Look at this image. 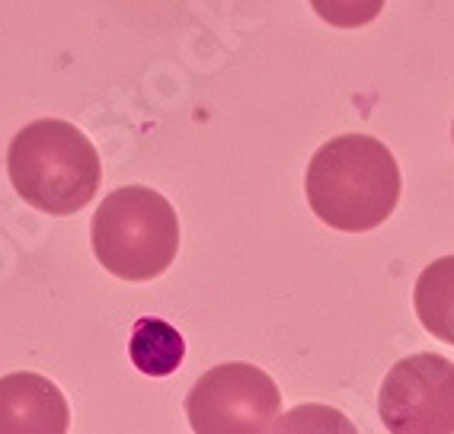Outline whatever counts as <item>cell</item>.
<instances>
[{
  "label": "cell",
  "mask_w": 454,
  "mask_h": 434,
  "mask_svg": "<svg viewBox=\"0 0 454 434\" xmlns=\"http://www.w3.org/2000/svg\"><path fill=\"white\" fill-rule=\"evenodd\" d=\"M451 137H454V125H451Z\"/></svg>",
  "instance_id": "30bf717a"
},
{
  "label": "cell",
  "mask_w": 454,
  "mask_h": 434,
  "mask_svg": "<svg viewBox=\"0 0 454 434\" xmlns=\"http://www.w3.org/2000/svg\"><path fill=\"white\" fill-rule=\"evenodd\" d=\"M93 256L119 282H154L179 252L176 208L147 185L109 192L90 221Z\"/></svg>",
  "instance_id": "3957f363"
},
{
  "label": "cell",
  "mask_w": 454,
  "mask_h": 434,
  "mask_svg": "<svg viewBox=\"0 0 454 434\" xmlns=\"http://www.w3.org/2000/svg\"><path fill=\"white\" fill-rule=\"evenodd\" d=\"M7 173L13 192L51 217L83 211L103 182L93 141L65 119H39L20 128L10 141Z\"/></svg>",
  "instance_id": "7a4b0ae2"
},
{
  "label": "cell",
  "mask_w": 454,
  "mask_h": 434,
  "mask_svg": "<svg viewBox=\"0 0 454 434\" xmlns=\"http://www.w3.org/2000/svg\"><path fill=\"white\" fill-rule=\"evenodd\" d=\"M400 167L372 135H340L310 157L304 192L330 230L365 234L381 227L400 201Z\"/></svg>",
  "instance_id": "6da1fadb"
},
{
  "label": "cell",
  "mask_w": 454,
  "mask_h": 434,
  "mask_svg": "<svg viewBox=\"0 0 454 434\" xmlns=\"http://www.w3.org/2000/svg\"><path fill=\"white\" fill-rule=\"evenodd\" d=\"M413 306L422 329L438 342L454 345V256H442L422 268L413 291Z\"/></svg>",
  "instance_id": "ba28073f"
},
{
  "label": "cell",
  "mask_w": 454,
  "mask_h": 434,
  "mask_svg": "<svg viewBox=\"0 0 454 434\" xmlns=\"http://www.w3.org/2000/svg\"><path fill=\"white\" fill-rule=\"evenodd\" d=\"M378 415L394 434H451L454 364L435 352L397 361L378 393Z\"/></svg>",
  "instance_id": "5b68a950"
},
{
  "label": "cell",
  "mask_w": 454,
  "mask_h": 434,
  "mask_svg": "<svg viewBox=\"0 0 454 434\" xmlns=\"http://www.w3.org/2000/svg\"><path fill=\"white\" fill-rule=\"evenodd\" d=\"M71 409L55 380L17 370L0 377V434H65Z\"/></svg>",
  "instance_id": "8992f818"
},
{
  "label": "cell",
  "mask_w": 454,
  "mask_h": 434,
  "mask_svg": "<svg viewBox=\"0 0 454 434\" xmlns=\"http://www.w3.org/2000/svg\"><path fill=\"white\" fill-rule=\"evenodd\" d=\"M282 393L266 370L244 361L218 364L195 380L186 415L195 434H256L276 425Z\"/></svg>",
  "instance_id": "277c9868"
},
{
  "label": "cell",
  "mask_w": 454,
  "mask_h": 434,
  "mask_svg": "<svg viewBox=\"0 0 454 434\" xmlns=\"http://www.w3.org/2000/svg\"><path fill=\"white\" fill-rule=\"evenodd\" d=\"M129 358L147 377H170L186 361V338L160 316H141L131 326Z\"/></svg>",
  "instance_id": "52a82bcc"
},
{
  "label": "cell",
  "mask_w": 454,
  "mask_h": 434,
  "mask_svg": "<svg viewBox=\"0 0 454 434\" xmlns=\"http://www.w3.org/2000/svg\"><path fill=\"white\" fill-rule=\"evenodd\" d=\"M387 0H310L314 13L336 29H362L381 17Z\"/></svg>",
  "instance_id": "9c48e42d"
}]
</instances>
